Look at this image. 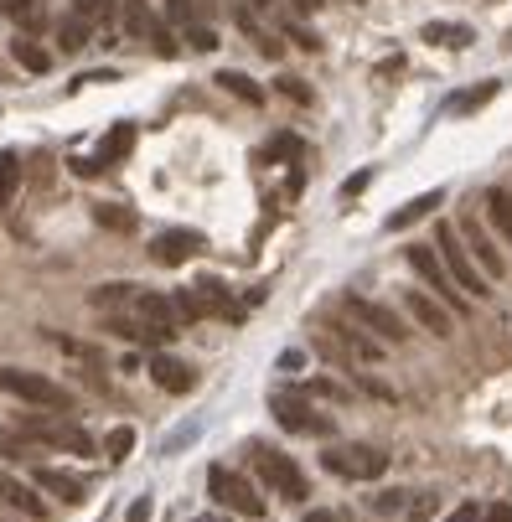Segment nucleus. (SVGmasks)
<instances>
[{"label": "nucleus", "instance_id": "58836bf2", "mask_svg": "<svg viewBox=\"0 0 512 522\" xmlns=\"http://www.w3.org/2000/svg\"><path fill=\"white\" fill-rule=\"evenodd\" d=\"M197 522H218V517H197Z\"/></svg>", "mask_w": 512, "mask_h": 522}, {"label": "nucleus", "instance_id": "4c0bfd02", "mask_svg": "<svg viewBox=\"0 0 512 522\" xmlns=\"http://www.w3.org/2000/svg\"><path fill=\"white\" fill-rule=\"evenodd\" d=\"M306 522H342V517H337V512H321V507H316V512H306Z\"/></svg>", "mask_w": 512, "mask_h": 522}, {"label": "nucleus", "instance_id": "9d476101", "mask_svg": "<svg viewBox=\"0 0 512 522\" xmlns=\"http://www.w3.org/2000/svg\"><path fill=\"white\" fill-rule=\"evenodd\" d=\"M269 409H275V419L290 429V435H331V419L306 404V393H275Z\"/></svg>", "mask_w": 512, "mask_h": 522}, {"label": "nucleus", "instance_id": "1a4fd4ad", "mask_svg": "<svg viewBox=\"0 0 512 522\" xmlns=\"http://www.w3.org/2000/svg\"><path fill=\"white\" fill-rule=\"evenodd\" d=\"M119 21H125V32L130 37H140V42H150L161 57H176V37L166 32V21L145 6V0H119Z\"/></svg>", "mask_w": 512, "mask_h": 522}, {"label": "nucleus", "instance_id": "e433bc0d", "mask_svg": "<svg viewBox=\"0 0 512 522\" xmlns=\"http://www.w3.org/2000/svg\"><path fill=\"white\" fill-rule=\"evenodd\" d=\"M130 522H150V497H140V502L130 507Z\"/></svg>", "mask_w": 512, "mask_h": 522}, {"label": "nucleus", "instance_id": "7c9ffc66", "mask_svg": "<svg viewBox=\"0 0 512 522\" xmlns=\"http://www.w3.org/2000/svg\"><path fill=\"white\" fill-rule=\"evenodd\" d=\"M78 11H83L88 21H104V16L114 11V0H88V6H83V0H78Z\"/></svg>", "mask_w": 512, "mask_h": 522}, {"label": "nucleus", "instance_id": "412c9836", "mask_svg": "<svg viewBox=\"0 0 512 522\" xmlns=\"http://www.w3.org/2000/svg\"><path fill=\"white\" fill-rule=\"evenodd\" d=\"M425 42H435V47H471V26H456V21H430V26H425Z\"/></svg>", "mask_w": 512, "mask_h": 522}, {"label": "nucleus", "instance_id": "7ed1b4c3", "mask_svg": "<svg viewBox=\"0 0 512 522\" xmlns=\"http://www.w3.org/2000/svg\"><path fill=\"white\" fill-rule=\"evenodd\" d=\"M0 388L16 393L21 404H37V409H57L68 414L73 409V393L63 383H52L47 373H26V367H0Z\"/></svg>", "mask_w": 512, "mask_h": 522}, {"label": "nucleus", "instance_id": "c9c22d12", "mask_svg": "<svg viewBox=\"0 0 512 522\" xmlns=\"http://www.w3.org/2000/svg\"><path fill=\"white\" fill-rule=\"evenodd\" d=\"M368 181H373V171H357V176L347 181V187H342V192H347V197H357V192H363V187H368Z\"/></svg>", "mask_w": 512, "mask_h": 522}, {"label": "nucleus", "instance_id": "f8f14e48", "mask_svg": "<svg viewBox=\"0 0 512 522\" xmlns=\"http://www.w3.org/2000/svg\"><path fill=\"white\" fill-rule=\"evenodd\" d=\"M456 233H461V243H466V254L476 259V269L487 274V280H502V274H507V259H502V249H497V243L487 238V228H481L476 218H466Z\"/></svg>", "mask_w": 512, "mask_h": 522}, {"label": "nucleus", "instance_id": "2f4dec72", "mask_svg": "<svg viewBox=\"0 0 512 522\" xmlns=\"http://www.w3.org/2000/svg\"><path fill=\"white\" fill-rule=\"evenodd\" d=\"M295 150H300V140H290V135H280L275 145H269V150H264V161H275V156H295Z\"/></svg>", "mask_w": 512, "mask_h": 522}, {"label": "nucleus", "instance_id": "39448f33", "mask_svg": "<svg viewBox=\"0 0 512 522\" xmlns=\"http://www.w3.org/2000/svg\"><path fill=\"white\" fill-rule=\"evenodd\" d=\"M342 311H347L352 326H363L373 342H383V347H399L404 336H409V326H404L394 311H388V305H378V300H368V295H347Z\"/></svg>", "mask_w": 512, "mask_h": 522}, {"label": "nucleus", "instance_id": "ddd939ff", "mask_svg": "<svg viewBox=\"0 0 512 522\" xmlns=\"http://www.w3.org/2000/svg\"><path fill=\"white\" fill-rule=\"evenodd\" d=\"M404 305H409V316H414L419 326H425L430 336H450V331H456V316H450L430 290H409V295H404Z\"/></svg>", "mask_w": 512, "mask_h": 522}, {"label": "nucleus", "instance_id": "c756f323", "mask_svg": "<svg viewBox=\"0 0 512 522\" xmlns=\"http://www.w3.org/2000/svg\"><path fill=\"white\" fill-rule=\"evenodd\" d=\"M0 455H26V435H16V429H0Z\"/></svg>", "mask_w": 512, "mask_h": 522}, {"label": "nucleus", "instance_id": "f03ea898", "mask_svg": "<svg viewBox=\"0 0 512 522\" xmlns=\"http://www.w3.org/2000/svg\"><path fill=\"white\" fill-rule=\"evenodd\" d=\"M249 466L259 471V481H264L269 491H280L285 502H306V497H311V481H306V471H300L290 455L269 450V445H249Z\"/></svg>", "mask_w": 512, "mask_h": 522}, {"label": "nucleus", "instance_id": "4468645a", "mask_svg": "<svg viewBox=\"0 0 512 522\" xmlns=\"http://www.w3.org/2000/svg\"><path fill=\"white\" fill-rule=\"evenodd\" d=\"M202 249V233L192 228H171V233H156V243H150V259L156 264H182Z\"/></svg>", "mask_w": 512, "mask_h": 522}, {"label": "nucleus", "instance_id": "20e7f679", "mask_svg": "<svg viewBox=\"0 0 512 522\" xmlns=\"http://www.w3.org/2000/svg\"><path fill=\"white\" fill-rule=\"evenodd\" d=\"M207 491L218 497L223 512H238V517H264V497H259V486L244 476V471H233V466H213L207 471Z\"/></svg>", "mask_w": 512, "mask_h": 522}, {"label": "nucleus", "instance_id": "423d86ee", "mask_svg": "<svg viewBox=\"0 0 512 522\" xmlns=\"http://www.w3.org/2000/svg\"><path fill=\"white\" fill-rule=\"evenodd\" d=\"M321 466L342 481H378L388 471V455L373 450V445H326Z\"/></svg>", "mask_w": 512, "mask_h": 522}, {"label": "nucleus", "instance_id": "c85d7f7f", "mask_svg": "<svg viewBox=\"0 0 512 522\" xmlns=\"http://www.w3.org/2000/svg\"><path fill=\"white\" fill-rule=\"evenodd\" d=\"M300 393H306V398H347V388L331 383V378H306V383H300Z\"/></svg>", "mask_w": 512, "mask_h": 522}, {"label": "nucleus", "instance_id": "a878e982", "mask_svg": "<svg viewBox=\"0 0 512 522\" xmlns=\"http://www.w3.org/2000/svg\"><path fill=\"white\" fill-rule=\"evenodd\" d=\"M487 212H492V223L502 228V238L512 243V197H507L502 187H492V192H487Z\"/></svg>", "mask_w": 512, "mask_h": 522}, {"label": "nucleus", "instance_id": "dca6fc26", "mask_svg": "<svg viewBox=\"0 0 512 522\" xmlns=\"http://www.w3.org/2000/svg\"><path fill=\"white\" fill-rule=\"evenodd\" d=\"M37 486L57 491V497H63V502H83V491H88V476H78V471H57V466H42V471H37Z\"/></svg>", "mask_w": 512, "mask_h": 522}, {"label": "nucleus", "instance_id": "72a5a7b5", "mask_svg": "<svg viewBox=\"0 0 512 522\" xmlns=\"http://www.w3.org/2000/svg\"><path fill=\"white\" fill-rule=\"evenodd\" d=\"M166 16L171 21H192V0H166Z\"/></svg>", "mask_w": 512, "mask_h": 522}, {"label": "nucleus", "instance_id": "f3484780", "mask_svg": "<svg viewBox=\"0 0 512 522\" xmlns=\"http://www.w3.org/2000/svg\"><path fill=\"white\" fill-rule=\"evenodd\" d=\"M0 502L16 507V512H26V517H42V502L32 497V486H21L16 476H0Z\"/></svg>", "mask_w": 512, "mask_h": 522}, {"label": "nucleus", "instance_id": "4be33fe9", "mask_svg": "<svg viewBox=\"0 0 512 522\" xmlns=\"http://www.w3.org/2000/svg\"><path fill=\"white\" fill-rule=\"evenodd\" d=\"M57 37H63V47H68V52H78V47H83L88 37H94V21H88L83 11H73V16L63 21V26H57Z\"/></svg>", "mask_w": 512, "mask_h": 522}, {"label": "nucleus", "instance_id": "f257e3e1", "mask_svg": "<svg viewBox=\"0 0 512 522\" xmlns=\"http://www.w3.org/2000/svg\"><path fill=\"white\" fill-rule=\"evenodd\" d=\"M435 254H440V264L450 269V280L461 285V295H471V300H487V295H492V290H487V274H481L476 259L466 254L456 223H440V228H435Z\"/></svg>", "mask_w": 512, "mask_h": 522}, {"label": "nucleus", "instance_id": "6e6552de", "mask_svg": "<svg viewBox=\"0 0 512 522\" xmlns=\"http://www.w3.org/2000/svg\"><path fill=\"white\" fill-rule=\"evenodd\" d=\"M21 435H26V445H52V450H68V455H94L88 429L63 424V419H26Z\"/></svg>", "mask_w": 512, "mask_h": 522}, {"label": "nucleus", "instance_id": "b1692460", "mask_svg": "<svg viewBox=\"0 0 512 522\" xmlns=\"http://www.w3.org/2000/svg\"><path fill=\"white\" fill-rule=\"evenodd\" d=\"M218 83L228 88V94H233V99H249V104H264V88H259L254 78H244V73H233V68H228V73H218Z\"/></svg>", "mask_w": 512, "mask_h": 522}, {"label": "nucleus", "instance_id": "473e14b6", "mask_svg": "<svg viewBox=\"0 0 512 522\" xmlns=\"http://www.w3.org/2000/svg\"><path fill=\"white\" fill-rule=\"evenodd\" d=\"M187 42H192V47H202V52H213V47H218V37H213V32H202V26H192Z\"/></svg>", "mask_w": 512, "mask_h": 522}, {"label": "nucleus", "instance_id": "5701e85b", "mask_svg": "<svg viewBox=\"0 0 512 522\" xmlns=\"http://www.w3.org/2000/svg\"><path fill=\"white\" fill-rule=\"evenodd\" d=\"M21 187V161H16V150H0V207H6Z\"/></svg>", "mask_w": 512, "mask_h": 522}, {"label": "nucleus", "instance_id": "6ab92c4d", "mask_svg": "<svg viewBox=\"0 0 512 522\" xmlns=\"http://www.w3.org/2000/svg\"><path fill=\"white\" fill-rule=\"evenodd\" d=\"M11 57H16V63H21L26 73H37V78L52 68V57H47V52H42L32 37H11Z\"/></svg>", "mask_w": 512, "mask_h": 522}, {"label": "nucleus", "instance_id": "bb28decb", "mask_svg": "<svg viewBox=\"0 0 512 522\" xmlns=\"http://www.w3.org/2000/svg\"><path fill=\"white\" fill-rule=\"evenodd\" d=\"M497 88H502V83H481V88H466V94H456V99H450V114H471V109H481L487 99H497Z\"/></svg>", "mask_w": 512, "mask_h": 522}, {"label": "nucleus", "instance_id": "f704fd0d", "mask_svg": "<svg viewBox=\"0 0 512 522\" xmlns=\"http://www.w3.org/2000/svg\"><path fill=\"white\" fill-rule=\"evenodd\" d=\"M280 94H290V99H300V104H311V94L300 88V78H280Z\"/></svg>", "mask_w": 512, "mask_h": 522}, {"label": "nucleus", "instance_id": "aec40b11", "mask_svg": "<svg viewBox=\"0 0 512 522\" xmlns=\"http://www.w3.org/2000/svg\"><path fill=\"white\" fill-rule=\"evenodd\" d=\"M0 16H11V21L21 26V32H37V26L47 21L37 0H0Z\"/></svg>", "mask_w": 512, "mask_h": 522}, {"label": "nucleus", "instance_id": "cd10ccee", "mask_svg": "<svg viewBox=\"0 0 512 522\" xmlns=\"http://www.w3.org/2000/svg\"><path fill=\"white\" fill-rule=\"evenodd\" d=\"M104 450H109V460H125L130 450H135V429L125 424V429H114V435L104 440Z\"/></svg>", "mask_w": 512, "mask_h": 522}, {"label": "nucleus", "instance_id": "a211bd4d", "mask_svg": "<svg viewBox=\"0 0 512 522\" xmlns=\"http://www.w3.org/2000/svg\"><path fill=\"white\" fill-rule=\"evenodd\" d=\"M445 522H512V507H502V502H466Z\"/></svg>", "mask_w": 512, "mask_h": 522}, {"label": "nucleus", "instance_id": "9b49d317", "mask_svg": "<svg viewBox=\"0 0 512 522\" xmlns=\"http://www.w3.org/2000/svg\"><path fill=\"white\" fill-rule=\"evenodd\" d=\"M130 145H135V125H114V130L99 140L94 156H73V171H78V176H99V171H109L114 161H125Z\"/></svg>", "mask_w": 512, "mask_h": 522}, {"label": "nucleus", "instance_id": "2eb2a0df", "mask_svg": "<svg viewBox=\"0 0 512 522\" xmlns=\"http://www.w3.org/2000/svg\"><path fill=\"white\" fill-rule=\"evenodd\" d=\"M150 378H156L166 393H192L197 388V373H192V362H182V357H156L150 362Z\"/></svg>", "mask_w": 512, "mask_h": 522}, {"label": "nucleus", "instance_id": "0eeeda50", "mask_svg": "<svg viewBox=\"0 0 512 522\" xmlns=\"http://www.w3.org/2000/svg\"><path fill=\"white\" fill-rule=\"evenodd\" d=\"M409 269H414L419 280H425V285H430V290H435V295L445 300V311H456V316H461L466 305H471V300L461 295V285L450 280V269L440 264V254L430 249V243H414V249H409Z\"/></svg>", "mask_w": 512, "mask_h": 522}, {"label": "nucleus", "instance_id": "393cba45", "mask_svg": "<svg viewBox=\"0 0 512 522\" xmlns=\"http://www.w3.org/2000/svg\"><path fill=\"white\" fill-rule=\"evenodd\" d=\"M440 207V192H425V197H414L409 207H399L394 218H388V228H409L414 218H425V212H435Z\"/></svg>", "mask_w": 512, "mask_h": 522}]
</instances>
